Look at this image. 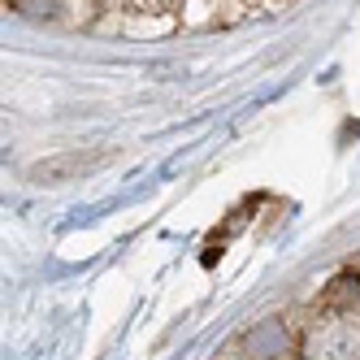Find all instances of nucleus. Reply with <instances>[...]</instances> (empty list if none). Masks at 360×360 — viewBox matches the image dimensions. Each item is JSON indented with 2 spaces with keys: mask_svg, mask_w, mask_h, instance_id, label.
<instances>
[{
  "mask_svg": "<svg viewBox=\"0 0 360 360\" xmlns=\"http://www.w3.org/2000/svg\"><path fill=\"white\" fill-rule=\"evenodd\" d=\"M105 161H109V152H100V148H65V152H53V157L35 161L27 169V183H35V187H65V183H79V178L96 174Z\"/></svg>",
  "mask_w": 360,
  "mask_h": 360,
  "instance_id": "nucleus-1",
  "label": "nucleus"
}]
</instances>
